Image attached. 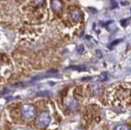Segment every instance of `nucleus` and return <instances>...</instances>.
<instances>
[{
  "instance_id": "nucleus-10",
  "label": "nucleus",
  "mask_w": 131,
  "mask_h": 130,
  "mask_svg": "<svg viewBox=\"0 0 131 130\" xmlns=\"http://www.w3.org/2000/svg\"><path fill=\"white\" fill-rule=\"evenodd\" d=\"M78 52H80V53H82L83 52V51L84 50V46L83 45H80V46H78Z\"/></svg>"
},
{
  "instance_id": "nucleus-5",
  "label": "nucleus",
  "mask_w": 131,
  "mask_h": 130,
  "mask_svg": "<svg viewBox=\"0 0 131 130\" xmlns=\"http://www.w3.org/2000/svg\"><path fill=\"white\" fill-rule=\"evenodd\" d=\"M51 5L53 10L58 11L61 8V6H62V3H61V0H52L51 1Z\"/></svg>"
},
{
  "instance_id": "nucleus-8",
  "label": "nucleus",
  "mask_w": 131,
  "mask_h": 130,
  "mask_svg": "<svg viewBox=\"0 0 131 130\" xmlns=\"http://www.w3.org/2000/svg\"><path fill=\"white\" fill-rule=\"evenodd\" d=\"M106 79H107V76H106V73H103V74L99 75L98 76V79H97L98 81H106Z\"/></svg>"
},
{
  "instance_id": "nucleus-7",
  "label": "nucleus",
  "mask_w": 131,
  "mask_h": 130,
  "mask_svg": "<svg viewBox=\"0 0 131 130\" xmlns=\"http://www.w3.org/2000/svg\"><path fill=\"white\" fill-rule=\"evenodd\" d=\"M115 130H131V128L127 124H121L118 125Z\"/></svg>"
},
{
  "instance_id": "nucleus-2",
  "label": "nucleus",
  "mask_w": 131,
  "mask_h": 130,
  "mask_svg": "<svg viewBox=\"0 0 131 130\" xmlns=\"http://www.w3.org/2000/svg\"><path fill=\"white\" fill-rule=\"evenodd\" d=\"M21 113H22V115L24 118L29 120V119H31V118H33L35 116V107H33L32 105L26 104V105H24L22 107Z\"/></svg>"
},
{
  "instance_id": "nucleus-11",
  "label": "nucleus",
  "mask_w": 131,
  "mask_h": 130,
  "mask_svg": "<svg viewBox=\"0 0 131 130\" xmlns=\"http://www.w3.org/2000/svg\"><path fill=\"white\" fill-rule=\"evenodd\" d=\"M88 79H91V78H86V79H82V80H88Z\"/></svg>"
},
{
  "instance_id": "nucleus-4",
  "label": "nucleus",
  "mask_w": 131,
  "mask_h": 130,
  "mask_svg": "<svg viewBox=\"0 0 131 130\" xmlns=\"http://www.w3.org/2000/svg\"><path fill=\"white\" fill-rule=\"evenodd\" d=\"M65 105L70 110H75L77 107L78 103L74 97H67L65 100Z\"/></svg>"
},
{
  "instance_id": "nucleus-9",
  "label": "nucleus",
  "mask_w": 131,
  "mask_h": 130,
  "mask_svg": "<svg viewBox=\"0 0 131 130\" xmlns=\"http://www.w3.org/2000/svg\"><path fill=\"white\" fill-rule=\"evenodd\" d=\"M34 3L35 5L40 6V5H43L45 3V0H34Z\"/></svg>"
},
{
  "instance_id": "nucleus-6",
  "label": "nucleus",
  "mask_w": 131,
  "mask_h": 130,
  "mask_svg": "<svg viewBox=\"0 0 131 130\" xmlns=\"http://www.w3.org/2000/svg\"><path fill=\"white\" fill-rule=\"evenodd\" d=\"M71 17H72L73 20L78 21V20L80 19V11L78 10H73L72 11H71Z\"/></svg>"
},
{
  "instance_id": "nucleus-3",
  "label": "nucleus",
  "mask_w": 131,
  "mask_h": 130,
  "mask_svg": "<svg viewBox=\"0 0 131 130\" xmlns=\"http://www.w3.org/2000/svg\"><path fill=\"white\" fill-rule=\"evenodd\" d=\"M51 121V117L48 115V112H42L39 114V115L38 116L37 119V123L40 126V127H46L49 124Z\"/></svg>"
},
{
  "instance_id": "nucleus-1",
  "label": "nucleus",
  "mask_w": 131,
  "mask_h": 130,
  "mask_svg": "<svg viewBox=\"0 0 131 130\" xmlns=\"http://www.w3.org/2000/svg\"><path fill=\"white\" fill-rule=\"evenodd\" d=\"M110 102L117 107H126L131 105V85L125 84L110 92Z\"/></svg>"
}]
</instances>
